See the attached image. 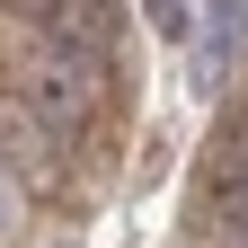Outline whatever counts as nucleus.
<instances>
[{"label": "nucleus", "instance_id": "obj_5", "mask_svg": "<svg viewBox=\"0 0 248 248\" xmlns=\"http://www.w3.org/2000/svg\"><path fill=\"white\" fill-rule=\"evenodd\" d=\"M222 248H248V222H222Z\"/></svg>", "mask_w": 248, "mask_h": 248}, {"label": "nucleus", "instance_id": "obj_1", "mask_svg": "<svg viewBox=\"0 0 248 248\" xmlns=\"http://www.w3.org/2000/svg\"><path fill=\"white\" fill-rule=\"evenodd\" d=\"M98 71H107V53H71V45H45V62L18 80V115L36 124L45 142H71L89 107H98Z\"/></svg>", "mask_w": 248, "mask_h": 248}, {"label": "nucleus", "instance_id": "obj_2", "mask_svg": "<svg viewBox=\"0 0 248 248\" xmlns=\"http://www.w3.org/2000/svg\"><path fill=\"white\" fill-rule=\"evenodd\" d=\"M239 45H248V0H204V80L231 71Z\"/></svg>", "mask_w": 248, "mask_h": 248}, {"label": "nucleus", "instance_id": "obj_6", "mask_svg": "<svg viewBox=\"0 0 248 248\" xmlns=\"http://www.w3.org/2000/svg\"><path fill=\"white\" fill-rule=\"evenodd\" d=\"M0 222H9V186H0Z\"/></svg>", "mask_w": 248, "mask_h": 248}, {"label": "nucleus", "instance_id": "obj_3", "mask_svg": "<svg viewBox=\"0 0 248 248\" xmlns=\"http://www.w3.org/2000/svg\"><path fill=\"white\" fill-rule=\"evenodd\" d=\"M213 186H248V115L222 133V151H213Z\"/></svg>", "mask_w": 248, "mask_h": 248}, {"label": "nucleus", "instance_id": "obj_4", "mask_svg": "<svg viewBox=\"0 0 248 248\" xmlns=\"http://www.w3.org/2000/svg\"><path fill=\"white\" fill-rule=\"evenodd\" d=\"M151 9V27H160V36H186V0H142Z\"/></svg>", "mask_w": 248, "mask_h": 248}]
</instances>
